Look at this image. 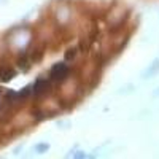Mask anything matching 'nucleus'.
<instances>
[{
	"instance_id": "nucleus-1",
	"label": "nucleus",
	"mask_w": 159,
	"mask_h": 159,
	"mask_svg": "<svg viewBox=\"0 0 159 159\" xmlns=\"http://www.w3.org/2000/svg\"><path fill=\"white\" fill-rule=\"evenodd\" d=\"M67 75H69V67L65 64H56L51 70V78L56 80V81H62V80L67 78Z\"/></svg>"
},
{
	"instance_id": "nucleus-2",
	"label": "nucleus",
	"mask_w": 159,
	"mask_h": 159,
	"mask_svg": "<svg viewBox=\"0 0 159 159\" xmlns=\"http://www.w3.org/2000/svg\"><path fill=\"white\" fill-rule=\"evenodd\" d=\"M46 88H48V81L46 80H40V81H37L35 86H34V92L35 94H40V92H43Z\"/></svg>"
},
{
	"instance_id": "nucleus-3",
	"label": "nucleus",
	"mask_w": 159,
	"mask_h": 159,
	"mask_svg": "<svg viewBox=\"0 0 159 159\" xmlns=\"http://www.w3.org/2000/svg\"><path fill=\"white\" fill-rule=\"evenodd\" d=\"M13 76H15V72H13V70H8V69L2 70V72H0V81H10Z\"/></svg>"
},
{
	"instance_id": "nucleus-4",
	"label": "nucleus",
	"mask_w": 159,
	"mask_h": 159,
	"mask_svg": "<svg viewBox=\"0 0 159 159\" xmlns=\"http://www.w3.org/2000/svg\"><path fill=\"white\" fill-rule=\"evenodd\" d=\"M157 70H159V62L156 61V62H154V64L151 65V69H150V70H148L147 73H145V76H147V78H150V76H153V75H154V73H156Z\"/></svg>"
}]
</instances>
